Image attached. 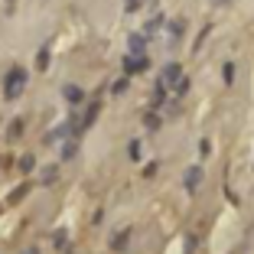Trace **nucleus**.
<instances>
[{"instance_id": "7ed1b4c3", "label": "nucleus", "mask_w": 254, "mask_h": 254, "mask_svg": "<svg viewBox=\"0 0 254 254\" xmlns=\"http://www.w3.org/2000/svg\"><path fill=\"white\" fill-rule=\"evenodd\" d=\"M124 65H127V72H140V68H147V59H143V56H130V59H127L124 62Z\"/></svg>"}, {"instance_id": "39448f33", "label": "nucleus", "mask_w": 254, "mask_h": 254, "mask_svg": "<svg viewBox=\"0 0 254 254\" xmlns=\"http://www.w3.org/2000/svg\"><path fill=\"white\" fill-rule=\"evenodd\" d=\"M127 238H130V232H121L118 238H114V248H127Z\"/></svg>"}, {"instance_id": "423d86ee", "label": "nucleus", "mask_w": 254, "mask_h": 254, "mask_svg": "<svg viewBox=\"0 0 254 254\" xmlns=\"http://www.w3.org/2000/svg\"><path fill=\"white\" fill-rule=\"evenodd\" d=\"M130 49H134V53H140V49H143V39L134 36V39H130Z\"/></svg>"}, {"instance_id": "20e7f679", "label": "nucleus", "mask_w": 254, "mask_h": 254, "mask_svg": "<svg viewBox=\"0 0 254 254\" xmlns=\"http://www.w3.org/2000/svg\"><path fill=\"white\" fill-rule=\"evenodd\" d=\"M20 82H23V72H13V75H10V85H7V95H16V91H20Z\"/></svg>"}, {"instance_id": "f03ea898", "label": "nucleus", "mask_w": 254, "mask_h": 254, "mask_svg": "<svg viewBox=\"0 0 254 254\" xmlns=\"http://www.w3.org/2000/svg\"><path fill=\"white\" fill-rule=\"evenodd\" d=\"M202 183V170H195V166H189L186 170V176H183V186L189 189V192H195V186Z\"/></svg>"}, {"instance_id": "f257e3e1", "label": "nucleus", "mask_w": 254, "mask_h": 254, "mask_svg": "<svg viewBox=\"0 0 254 254\" xmlns=\"http://www.w3.org/2000/svg\"><path fill=\"white\" fill-rule=\"evenodd\" d=\"M180 78H183V68L176 65V62H170V65L163 68V82L160 85H180Z\"/></svg>"}]
</instances>
